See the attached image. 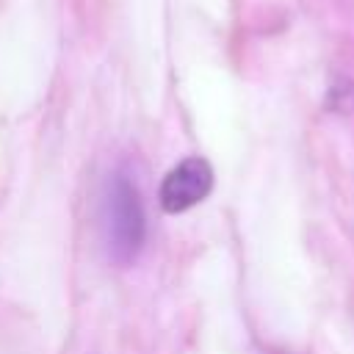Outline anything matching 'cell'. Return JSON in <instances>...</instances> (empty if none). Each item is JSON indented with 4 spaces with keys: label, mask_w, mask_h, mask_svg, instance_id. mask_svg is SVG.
I'll use <instances>...</instances> for the list:
<instances>
[{
    "label": "cell",
    "mask_w": 354,
    "mask_h": 354,
    "mask_svg": "<svg viewBox=\"0 0 354 354\" xmlns=\"http://www.w3.org/2000/svg\"><path fill=\"white\" fill-rule=\"evenodd\" d=\"M105 235L116 263H127L144 243V207L136 183L127 174H113L105 196Z\"/></svg>",
    "instance_id": "6da1fadb"
},
{
    "label": "cell",
    "mask_w": 354,
    "mask_h": 354,
    "mask_svg": "<svg viewBox=\"0 0 354 354\" xmlns=\"http://www.w3.org/2000/svg\"><path fill=\"white\" fill-rule=\"evenodd\" d=\"M213 191V169L205 158L180 160L160 183V207L166 213H185Z\"/></svg>",
    "instance_id": "7a4b0ae2"
}]
</instances>
